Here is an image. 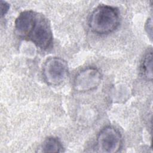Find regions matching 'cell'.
<instances>
[{
	"label": "cell",
	"instance_id": "1",
	"mask_svg": "<svg viewBox=\"0 0 153 153\" xmlns=\"http://www.w3.org/2000/svg\"><path fill=\"white\" fill-rule=\"evenodd\" d=\"M118 10L112 6L100 5L91 12L88 19L91 30L99 35H106L114 32L120 24Z\"/></svg>",
	"mask_w": 153,
	"mask_h": 153
},
{
	"label": "cell",
	"instance_id": "2",
	"mask_svg": "<svg viewBox=\"0 0 153 153\" xmlns=\"http://www.w3.org/2000/svg\"><path fill=\"white\" fill-rule=\"evenodd\" d=\"M69 75L68 63L58 57H51L46 60L42 67V76L44 81L50 85L62 84Z\"/></svg>",
	"mask_w": 153,
	"mask_h": 153
},
{
	"label": "cell",
	"instance_id": "3",
	"mask_svg": "<svg viewBox=\"0 0 153 153\" xmlns=\"http://www.w3.org/2000/svg\"><path fill=\"white\" fill-rule=\"evenodd\" d=\"M123 145V139L120 131L111 126L103 127L96 139V148L102 153H115L120 151Z\"/></svg>",
	"mask_w": 153,
	"mask_h": 153
},
{
	"label": "cell",
	"instance_id": "4",
	"mask_svg": "<svg viewBox=\"0 0 153 153\" xmlns=\"http://www.w3.org/2000/svg\"><path fill=\"white\" fill-rule=\"evenodd\" d=\"M27 38L41 50L48 49L53 42V33L48 19L38 13L33 28Z\"/></svg>",
	"mask_w": 153,
	"mask_h": 153
},
{
	"label": "cell",
	"instance_id": "5",
	"mask_svg": "<svg viewBox=\"0 0 153 153\" xmlns=\"http://www.w3.org/2000/svg\"><path fill=\"white\" fill-rule=\"evenodd\" d=\"M102 75L94 67H87L78 72L74 79L73 86L75 91L85 92L96 88L100 84Z\"/></svg>",
	"mask_w": 153,
	"mask_h": 153
},
{
	"label": "cell",
	"instance_id": "6",
	"mask_svg": "<svg viewBox=\"0 0 153 153\" xmlns=\"http://www.w3.org/2000/svg\"><path fill=\"white\" fill-rule=\"evenodd\" d=\"M38 13L32 10L21 12L14 22V32L23 38H27L35 24Z\"/></svg>",
	"mask_w": 153,
	"mask_h": 153
},
{
	"label": "cell",
	"instance_id": "7",
	"mask_svg": "<svg viewBox=\"0 0 153 153\" xmlns=\"http://www.w3.org/2000/svg\"><path fill=\"white\" fill-rule=\"evenodd\" d=\"M140 72L146 80L152 79V50L150 48L144 54L140 63Z\"/></svg>",
	"mask_w": 153,
	"mask_h": 153
},
{
	"label": "cell",
	"instance_id": "8",
	"mask_svg": "<svg viewBox=\"0 0 153 153\" xmlns=\"http://www.w3.org/2000/svg\"><path fill=\"white\" fill-rule=\"evenodd\" d=\"M41 152H62L63 146L60 140L55 137H48L41 145Z\"/></svg>",
	"mask_w": 153,
	"mask_h": 153
},
{
	"label": "cell",
	"instance_id": "9",
	"mask_svg": "<svg viewBox=\"0 0 153 153\" xmlns=\"http://www.w3.org/2000/svg\"><path fill=\"white\" fill-rule=\"evenodd\" d=\"M10 5L5 1H2L1 2V16L4 17L8 11Z\"/></svg>",
	"mask_w": 153,
	"mask_h": 153
},
{
	"label": "cell",
	"instance_id": "10",
	"mask_svg": "<svg viewBox=\"0 0 153 153\" xmlns=\"http://www.w3.org/2000/svg\"><path fill=\"white\" fill-rule=\"evenodd\" d=\"M145 30L148 34L149 35L150 39H152V18H149L147 20V22L146 23L145 25Z\"/></svg>",
	"mask_w": 153,
	"mask_h": 153
}]
</instances>
